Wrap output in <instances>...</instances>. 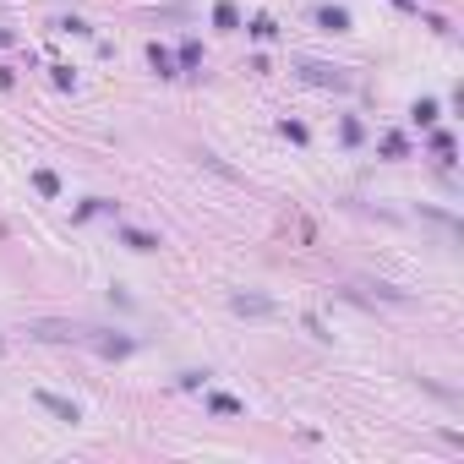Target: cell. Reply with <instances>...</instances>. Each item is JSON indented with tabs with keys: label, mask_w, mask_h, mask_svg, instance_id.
I'll return each mask as SVG.
<instances>
[{
	"label": "cell",
	"mask_w": 464,
	"mask_h": 464,
	"mask_svg": "<svg viewBox=\"0 0 464 464\" xmlns=\"http://www.w3.org/2000/svg\"><path fill=\"white\" fill-rule=\"evenodd\" d=\"M39 404H44L50 415H61V421H77V404H66V399H55V393H39Z\"/></svg>",
	"instance_id": "1"
}]
</instances>
